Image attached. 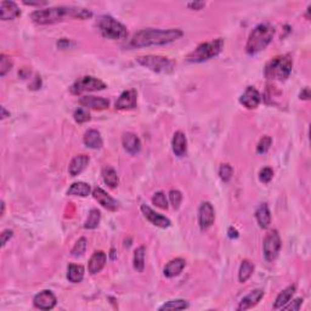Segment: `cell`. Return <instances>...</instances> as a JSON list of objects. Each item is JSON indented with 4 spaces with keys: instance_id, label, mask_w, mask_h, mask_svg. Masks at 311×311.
Returning a JSON list of instances; mask_svg holds the SVG:
<instances>
[{
    "instance_id": "obj_1",
    "label": "cell",
    "mask_w": 311,
    "mask_h": 311,
    "mask_svg": "<svg viewBox=\"0 0 311 311\" xmlns=\"http://www.w3.org/2000/svg\"><path fill=\"white\" fill-rule=\"evenodd\" d=\"M93 16V13L87 9L79 7H54L48 9H39L31 14V20L40 26L54 25L68 19L86 20Z\"/></svg>"
},
{
    "instance_id": "obj_2",
    "label": "cell",
    "mask_w": 311,
    "mask_h": 311,
    "mask_svg": "<svg viewBox=\"0 0 311 311\" xmlns=\"http://www.w3.org/2000/svg\"><path fill=\"white\" fill-rule=\"evenodd\" d=\"M184 35V32L179 28L155 29L146 28L135 33L130 39L131 48H149L161 47L174 43Z\"/></svg>"
},
{
    "instance_id": "obj_3",
    "label": "cell",
    "mask_w": 311,
    "mask_h": 311,
    "mask_svg": "<svg viewBox=\"0 0 311 311\" xmlns=\"http://www.w3.org/2000/svg\"><path fill=\"white\" fill-rule=\"evenodd\" d=\"M275 35V27L271 23H260L250 32L246 44V53L248 55H256L265 50L273 41Z\"/></svg>"
},
{
    "instance_id": "obj_4",
    "label": "cell",
    "mask_w": 311,
    "mask_h": 311,
    "mask_svg": "<svg viewBox=\"0 0 311 311\" xmlns=\"http://www.w3.org/2000/svg\"><path fill=\"white\" fill-rule=\"evenodd\" d=\"M293 68V59L291 55H280L270 60L265 66L264 74L270 80L285 81L289 78Z\"/></svg>"
},
{
    "instance_id": "obj_5",
    "label": "cell",
    "mask_w": 311,
    "mask_h": 311,
    "mask_svg": "<svg viewBox=\"0 0 311 311\" xmlns=\"http://www.w3.org/2000/svg\"><path fill=\"white\" fill-rule=\"evenodd\" d=\"M224 44L223 38H216L210 41L199 44L195 50L186 56V61L190 63H201L214 59V57L220 55V53L224 49Z\"/></svg>"
},
{
    "instance_id": "obj_6",
    "label": "cell",
    "mask_w": 311,
    "mask_h": 311,
    "mask_svg": "<svg viewBox=\"0 0 311 311\" xmlns=\"http://www.w3.org/2000/svg\"><path fill=\"white\" fill-rule=\"evenodd\" d=\"M96 26L104 38L111 39V40H123L128 38L126 27L110 15L100 16L96 21Z\"/></svg>"
},
{
    "instance_id": "obj_7",
    "label": "cell",
    "mask_w": 311,
    "mask_h": 311,
    "mask_svg": "<svg viewBox=\"0 0 311 311\" xmlns=\"http://www.w3.org/2000/svg\"><path fill=\"white\" fill-rule=\"evenodd\" d=\"M139 65L149 68L150 71L156 73H170L175 68V61L169 57L159 55H146L139 56L137 59Z\"/></svg>"
},
{
    "instance_id": "obj_8",
    "label": "cell",
    "mask_w": 311,
    "mask_h": 311,
    "mask_svg": "<svg viewBox=\"0 0 311 311\" xmlns=\"http://www.w3.org/2000/svg\"><path fill=\"white\" fill-rule=\"evenodd\" d=\"M107 85L99 78L92 77V75H84L80 77L72 84L69 87V92L73 95H81L84 93H92L99 92V90L106 89Z\"/></svg>"
},
{
    "instance_id": "obj_9",
    "label": "cell",
    "mask_w": 311,
    "mask_h": 311,
    "mask_svg": "<svg viewBox=\"0 0 311 311\" xmlns=\"http://www.w3.org/2000/svg\"><path fill=\"white\" fill-rule=\"evenodd\" d=\"M281 247H282V241H281L280 234L277 230L269 231L262 241V253L266 261L273 262L276 260V258L280 254Z\"/></svg>"
},
{
    "instance_id": "obj_10",
    "label": "cell",
    "mask_w": 311,
    "mask_h": 311,
    "mask_svg": "<svg viewBox=\"0 0 311 311\" xmlns=\"http://www.w3.org/2000/svg\"><path fill=\"white\" fill-rule=\"evenodd\" d=\"M215 210L210 202H202L198 208V225L202 231L208 230L214 224Z\"/></svg>"
},
{
    "instance_id": "obj_11",
    "label": "cell",
    "mask_w": 311,
    "mask_h": 311,
    "mask_svg": "<svg viewBox=\"0 0 311 311\" xmlns=\"http://www.w3.org/2000/svg\"><path fill=\"white\" fill-rule=\"evenodd\" d=\"M57 304V298L53 292L49 289L39 292L34 298H33V305L39 310H53Z\"/></svg>"
},
{
    "instance_id": "obj_12",
    "label": "cell",
    "mask_w": 311,
    "mask_h": 311,
    "mask_svg": "<svg viewBox=\"0 0 311 311\" xmlns=\"http://www.w3.org/2000/svg\"><path fill=\"white\" fill-rule=\"evenodd\" d=\"M93 197L95 198V201H98L105 209L110 210V212H117V210L119 209L118 201L114 199L112 196L108 195L101 187H95V189L93 190Z\"/></svg>"
},
{
    "instance_id": "obj_13",
    "label": "cell",
    "mask_w": 311,
    "mask_h": 311,
    "mask_svg": "<svg viewBox=\"0 0 311 311\" xmlns=\"http://www.w3.org/2000/svg\"><path fill=\"white\" fill-rule=\"evenodd\" d=\"M261 95L254 86H247L240 98V104L248 110H255L260 105Z\"/></svg>"
},
{
    "instance_id": "obj_14",
    "label": "cell",
    "mask_w": 311,
    "mask_h": 311,
    "mask_svg": "<svg viewBox=\"0 0 311 311\" xmlns=\"http://www.w3.org/2000/svg\"><path fill=\"white\" fill-rule=\"evenodd\" d=\"M141 212H143L144 216L149 220L151 224H153L155 226H158V228L167 229L171 224L170 220H169L167 216L157 213L156 210H153L152 208L149 207V205L141 204Z\"/></svg>"
},
{
    "instance_id": "obj_15",
    "label": "cell",
    "mask_w": 311,
    "mask_h": 311,
    "mask_svg": "<svg viewBox=\"0 0 311 311\" xmlns=\"http://www.w3.org/2000/svg\"><path fill=\"white\" fill-rule=\"evenodd\" d=\"M138 105V94L134 89L125 90L120 94L118 100L116 101L117 110H134Z\"/></svg>"
},
{
    "instance_id": "obj_16",
    "label": "cell",
    "mask_w": 311,
    "mask_h": 311,
    "mask_svg": "<svg viewBox=\"0 0 311 311\" xmlns=\"http://www.w3.org/2000/svg\"><path fill=\"white\" fill-rule=\"evenodd\" d=\"M79 104L85 108H92L95 111H104L107 110L110 106V101L105 98H100V96L85 95L81 96L79 99Z\"/></svg>"
},
{
    "instance_id": "obj_17",
    "label": "cell",
    "mask_w": 311,
    "mask_h": 311,
    "mask_svg": "<svg viewBox=\"0 0 311 311\" xmlns=\"http://www.w3.org/2000/svg\"><path fill=\"white\" fill-rule=\"evenodd\" d=\"M264 294L265 293L262 289H254V291L250 292L249 294H247L246 297H243L242 299H241L240 304H238V306H237V310L244 311V310L252 309V307H254L255 305L258 304L262 298H264Z\"/></svg>"
},
{
    "instance_id": "obj_18",
    "label": "cell",
    "mask_w": 311,
    "mask_h": 311,
    "mask_svg": "<svg viewBox=\"0 0 311 311\" xmlns=\"http://www.w3.org/2000/svg\"><path fill=\"white\" fill-rule=\"evenodd\" d=\"M90 163V157L86 155H77L72 158L68 167V173L71 176H78V175L83 173L85 170L87 165Z\"/></svg>"
},
{
    "instance_id": "obj_19",
    "label": "cell",
    "mask_w": 311,
    "mask_h": 311,
    "mask_svg": "<svg viewBox=\"0 0 311 311\" xmlns=\"http://www.w3.org/2000/svg\"><path fill=\"white\" fill-rule=\"evenodd\" d=\"M122 145L130 155H137L141 151V141L135 132L128 131L122 137Z\"/></svg>"
},
{
    "instance_id": "obj_20",
    "label": "cell",
    "mask_w": 311,
    "mask_h": 311,
    "mask_svg": "<svg viewBox=\"0 0 311 311\" xmlns=\"http://www.w3.org/2000/svg\"><path fill=\"white\" fill-rule=\"evenodd\" d=\"M107 261V255L106 253L102 252V250H96L94 254L90 256L89 264H87V270L92 275L99 274L102 269L105 268Z\"/></svg>"
},
{
    "instance_id": "obj_21",
    "label": "cell",
    "mask_w": 311,
    "mask_h": 311,
    "mask_svg": "<svg viewBox=\"0 0 311 311\" xmlns=\"http://www.w3.org/2000/svg\"><path fill=\"white\" fill-rule=\"evenodd\" d=\"M21 16V10L14 2L0 3V19L3 21H11Z\"/></svg>"
},
{
    "instance_id": "obj_22",
    "label": "cell",
    "mask_w": 311,
    "mask_h": 311,
    "mask_svg": "<svg viewBox=\"0 0 311 311\" xmlns=\"http://www.w3.org/2000/svg\"><path fill=\"white\" fill-rule=\"evenodd\" d=\"M185 266H186L185 259L175 258L165 265L164 269H163V274H164V276L168 277V279H174V277L179 276V275L183 273Z\"/></svg>"
},
{
    "instance_id": "obj_23",
    "label": "cell",
    "mask_w": 311,
    "mask_h": 311,
    "mask_svg": "<svg viewBox=\"0 0 311 311\" xmlns=\"http://www.w3.org/2000/svg\"><path fill=\"white\" fill-rule=\"evenodd\" d=\"M171 149L176 157H184L187 152V139L185 132L175 131L173 140H171Z\"/></svg>"
},
{
    "instance_id": "obj_24",
    "label": "cell",
    "mask_w": 311,
    "mask_h": 311,
    "mask_svg": "<svg viewBox=\"0 0 311 311\" xmlns=\"http://www.w3.org/2000/svg\"><path fill=\"white\" fill-rule=\"evenodd\" d=\"M295 291H297V286H295V285H291V286L287 287V288L283 289V291L281 292L279 295H277L276 299H275L274 309L275 310H282V307L285 306L286 304H288L289 301H291V299L293 298V295H294Z\"/></svg>"
},
{
    "instance_id": "obj_25",
    "label": "cell",
    "mask_w": 311,
    "mask_h": 311,
    "mask_svg": "<svg viewBox=\"0 0 311 311\" xmlns=\"http://www.w3.org/2000/svg\"><path fill=\"white\" fill-rule=\"evenodd\" d=\"M83 141L84 145L92 150H100L102 147V145H104L101 134H100V131L95 130V129L87 130L85 134H84Z\"/></svg>"
},
{
    "instance_id": "obj_26",
    "label": "cell",
    "mask_w": 311,
    "mask_h": 311,
    "mask_svg": "<svg viewBox=\"0 0 311 311\" xmlns=\"http://www.w3.org/2000/svg\"><path fill=\"white\" fill-rule=\"evenodd\" d=\"M255 219L258 221V225L261 229H268L271 224V212L269 209L268 203L259 204V207L255 210Z\"/></svg>"
},
{
    "instance_id": "obj_27",
    "label": "cell",
    "mask_w": 311,
    "mask_h": 311,
    "mask_svg": "<svg viewBox=\"0 0 311 311\" xmlns=\"http://www.w3.org/2000/svg\"><path fill=\"white\" fill-rule=\"evenodd\" d=\"M102 180L110 189H116L119 185V177L117 171L111 165H105L101 170Z\"/></svg>"
},
{
    "instance_id": "obj_28",
    "label": "cell",
    "mask_w": 311,
    "mask_h": 311,
    "mask_svg": "<svg viewBox=\"0 0 311 311\" xmlns=\"http://www.w3.org/2000/svg\"><path fill=\"white\" fill-rule=\"evenodd\" d=\"M90 193H92V187L89 184L83 183V181L73 183L67 191L68 196H79V197H86Z\"/></svg>"
},
{
    "instance_id": "obj_29",
    "label": "cell",
    "mask_w": 311,
    "mask_h": 311,
    "mask_svg": "<svg viewBox=\"0 0 311 311\" xmlns=\"http://www.w3.org/2000/svg\"><path fill=\"white\" fill-rule=\"evenodd\" d=\"M84 274L85 270L81 265L77 264H69L67 269V279L72 283H79L84 279Z\"/></svg>"
},
{
    "instance_id": "obj_30",
    "label": "cell",
    "mask_w": 311,
    "mask_h": 311,
    "mask_svg": "<svg viewBox=\"0 0 311 311\" xmlns=\"http://www.w3.org/2000/svg\"><path fill=\"white\" fill-rule=\"evenodd\" d=\"M254 264L252 261L248 260V259L243 260L240 265V270H238V281L241 283L247 282L252 277L253 273H254Z\"/></svg>"
},
{
    "instance_id": "obj_31",
    "label": "cell",
    "mask_w": 311,
    "mask_h": 311,
    "mask_svg": "<svg viewBox=\"0 0 311 311\" xmlns=\"http://www.w3.org/2000/svg\"><path fill=\"white\" fill-rule=\"evenodd\" d=\"M145 255H146V248L144 246L138 247L132 256V266L138 273H144L145 269Z\"/></svg>"
},
{
    "instance_id": "obj_32",
    "label": "cell",
    "mask_w": 311,
    "mask_h": 311,
    "mask_svg": "<svg viewBox=\"0 0 311 311\" xmlns=\"http://www.w3.org/2000/svg\"><path fill=\"white\" fill-rule=\"evenodd\" d=\"M100 221H101V212L96 209V208H93V209H90L89 214H87L84 228L86 230H94V229H96L100 225Z\"/></svg>"
},
{
    "instance_id": "obj_33",
    "label": "cell",
    "mask_w": 311,
    "mask_h": 311,
    "mask_svg": "<svg viewBox=\"0 0 311 311\" xmlns=\"http://www.w3.org/2000/svg\"><path fill=\"white\" fill-rule=\"evenodd\" d=\"M189 307V303L184 299H175V300H169L164 303L162 306H159V310H184Z\"/></svg>"
},
{
    "instance_id": "obj_34",
    "label": "cell",
    "mask_w": 311,
    "mask_h": 311,
    "mask_svg": "<svg viewBox=\"0 0 311 311\" xmlns=\"http://www.w3.org/2000/svg\"><path fill=\"white\" fill-rule=\"evenodd\" d=\"M13 66V60H11L10 57L5 55V54L0 55V75H2V77H5V75L11 71Z\"/></svg>"
},
{
    "instance_id": "obj_35",
    "label": "cell",
    "mask_w": 311,
    "mask_h": 311,
    "mask_svg": "<svg viewBox=\"0 0 311 311\" xmlns=\"http://www.w3.org/2000/svg\"><path fill=\"white\" fill-rule=\"evenodd\" d=\"M73 118L78 124H83V123L89 122L90 120V112L89 110L85 107H78L77 110L74 111L73 113Z\"/></svg>"
},
{
    "instance_id": "obj_36",
    "label": "cell",
    "mask_w": 311,
    "mask_h": 311,
    "mask_svg": "<svg viewBox=\"0 0 311 311\" xmlns=\"http://www.w3.org/2000/svg\"><path fill=\"white\" fill-rule=\"evenodd\" d=\"M87 248V241L85 237H80L79 240L75 242L73 246V248L71 250V254L73 256H80L85 253V250Z\"/></svg>"
},
{
    "instance_id": "obj_37",
    "label": "cell",
    "mask_w": 311,
    "mask_h": 311,
    "mask_svg": "<svg viewBox=\"0 0 311 311\" xmlns=\"http://www.w3.org/2000/svg\"><path fill=\"white\" fill-rule=\"evenodd\" d=\"M271 146H273V139L268 137V135H265V137L260 139L258 145H256V152H258L259 155H265V153L270 150Z\"/></svg>"
},
{
    "instance_id": "obj_38",
    "label": "cell",
    "mask_w": 311,
    "mask_h": 311,
    "mask_svg": "<svg viewBox=\"0 0 311 311\" xmlns=\"http://www.w3.org/2000/svg\"><path fill=\"white\" fill-rule=\"evenodd\" d=\"M219 176L224 183H229L232 179V176H234V168L230 164H228V163L221 164L219 168Z\"/></svg>"
},
{
    "instance_id": "obj_39",
    "label": "cell",
    "mask_w": 311,
    "mask_h": 311,
    "mask_svg": "<svg viewBox=\"0 0 311 311\" xmlns=\"http://www.w3.org/2000/svg\"><path fill=\"white\" fill-rule=\"evenodd\" d=\"M152 203L156 207L161 208V209H168V199L165 197V193L163 191H158L153 195Z\"/></svg>"
},
{
    "instance_id": "obj_40",
    "label": "cell",
    "mask_w": 311,
    "mask_h": 311,
    "mask_svg": "<svg viewBox=\"0 0 311 311\" xmlns=\"http://www.w3.org/2000/svg\"><path fill=\"white\" fill-rule=\"evenodd\" d=\"M169 201H170V204L173 205L174 209H179L181 202H183V193L179 190H170L169 191Z\"/></svg>"
},
{
    "instance_id": "obj_41",
    "label": "cell",
    "mask_w": 311,
    "mask_h": 311,
    "mask_svg": "<svg viewBox=\"0 0 311 311\" xmlns=\"http://www.w3.org/2000/svg\"><path fill=\"white\" fill-rule=\"evenodd\" d=\"M274 177V170L271 168L265 167L262 168L259 173V180L261 181L262 184H269Z\"/></svg>"
},
{
    "instance_id": "obj_42",
    "label": "cell",
    "mask_w": 311,
    "mask_h": 311,
    "mask_svg": "<svg viewBox=\"0 0 311 311\" xmlns=\"http://www.w3.org/2000/svg\"><path fill=\"white\" fill-rule=\"evenodd\" d=\"M303 298H297L294 299L293 301H289L288 304H286L285 306L282 307V310H289V311H298L303 305Z\"/></svg>"
},
{
    "instance_id": "obj_43",
    "label": "cell",
    "mask_w": 311,
    "mask_h": 311,
    "mask_svg": "<svg viewBox=\"0 0 311 311\" xmlns=\"http://www.w3.org/2000/svg\"><path fill=\"white\" fill-rule=\"evenodd\" d=\"M14 236V231L10 230V229H7L0 234V242H2V247L7 246V243L11 240Z\"/></svg>"
},
{
    "instance_id": "obj_44",
    "label": "cell",
    "mask_w": 311,
    "mask_h": 311,
    "mask_svg": "<svg viewBox=\"0 0 311 311\" xmlns=\"http://www.w3.org/2000/svg\"><path fill=\"white\" fill-rule=\"evenodd\" d=\"M187 7L190 9H192V10H201L202 8L205 7V3L203 2H193V3H189L187 4Z\"/></svg>"
},
{
    "instance_id": "obj_45",
    "label": "cell",
    "mask_w": 311,
    "mask_h": 311,
    "mask_svg": "<svg viewBox=\"0 0 311 311\" xmlns=\"http://www.w3.org/2000/svg\"><path fill=\"white\" fill-rule=\"evenodd\" d=\"M228 235H229V237L231 238V240H236V238H238V236H240V234H238V231L234 228V226L229 228Z\"/></svg>"
},
{
    "instance_id": "obj_46",
    "label": "cell",
    "mask_w": 311,
    "mask_h": 311,
    "mask_svg": "<svg viewBox=\"0 0 311 311\" xmlns=\"http://www.w3.org/2000/svg\"><path fill=\"white\" fill-rule=\"evenodd\" d=\"M299 99L300 100H309L310 99V90L309 87H304V90L299 94Z\"/></svg>"
},
{
    "instance_id": "obj_47",
    "label": "cell",
    "mask_w": 311,
    "mask_h": 311,
    "mask_svg": "<svg viewBox=\"0 0 311 311\" xmlns=\"http://www.w3.org/2000/svg\"><path fill=\"white\" fill-rule=\"evenodd\" d=\"M23 4H25V5H29V7H44V5H47L48 3H47V2H35V3H32V2H23Z\"/></svg>"
},
{
    "instance_id": "obj_48",
    "label": "cell",
    "mask_w": 311,
    "mask_h": 311,
    "mask_svg": "<svg viewBox=\"0 0 311 311\" xmlns=\"http://www.w3.org/2000/svg\"><path fill=\"white\" fill-rule=\"evenodd\" d=\"M40 85H41V80H40V77H35V80H34V84H31V85H29V87H31V89H40Z\"/></svg>"
},
{
    "instance_id": "obj_49",
    "label": "cell",
    "mask_w": 311,
    "mask_h": 311,
    "mask_svg": "<svg viewBox=\"0 0 311 311\" xmlns=\"http://www.w3.org/2000/svg\"><path fill=\"white\" fill-rule=\"evenodd\" d=\"M7 117H10V112H8L7 108L4 106H2V119H5Z\"/></svg>"
},
{
    "instance_id": "obj_50",
    "label": "cell",
    "mask_w": 311,
    "mask_h": 311,
    "mask_svg": "<svg viewBox=\"0 0 311 311\" xmlns=\"http://www.w3.org/2000/svg\"><path fill=\"white\" fill-rule=\"evenodd\" d=\"M4 213H5V202L2 201V216L4 215Z\"/></svg>"
}]
</instances>
